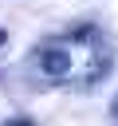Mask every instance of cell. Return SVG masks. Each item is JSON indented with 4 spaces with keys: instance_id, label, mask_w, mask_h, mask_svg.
<instances>
[{
    "instance_id": "6da1fadb",
    "label": "cell",
    "mask_w": 118,
    "mask_h": 126,
    "mask_svg": "<svg viewBox=\"0 0 118 126\" xmlns=\"http://www.w3.org/2000/svg\"><path fill=\"white\" fill-rule=\"evenodd\" d=\"M31 63L51 83L94 87L114 67V39L102 28H94V24H79V28H67L59 35L43 39L31 51Z\"/></svg>"
},
{
    "instance_id": "7a4b0ae2",
    "label": "cell",
    "mask_w": 118,
    "mask_h": 126,
    "mask_svg": "<svg viewBox=\"0 0 118 126\" xmlns=\"http://www.w3.org/2000/svg\"><path fill=\"white\" fill-rule=\"evenodd\" d=\"M12 126H31V122H28V118H16V122H12Z\"/></svg>"
},
{
    "instance_id": "3957f363",
    "label": "cell",
    "mask_w": 118,
    "mask_h": 126,
    "mask_svg": "<svg viewBox=\"0 0 118 126\" xmlns=\"http://www.w3.org/2000/svg\"><path fill=\"white\" fill-rule=\"evenodd\" d=\"M4 39H8V35H4V32H0V43H4Z\"/></svg>"
},
{
    "instance_id": "277c9868",
    "label": "cell",
    "mask_w": 118,
    "mask_h": 126,
    "mask_svg": "<svg viewBox=\"0 0 118 126\" xmlns=\"http://www.w3.org/2000/svg\"><path fill=\"white\" fill-rule=\"evenodd\" d=\"M114 114H118V102H114Z\"/></svg>"
}]
</instances>
